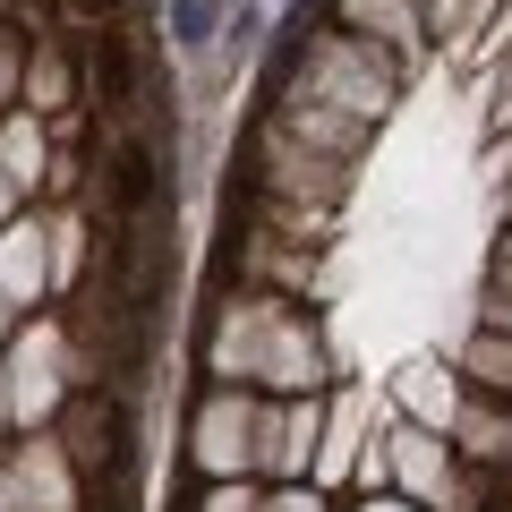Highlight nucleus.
Instances as JSON below:
<instances>
[{"label":"nucleus","mask_w":512,"mask_h":512,"mask_svg":"<svg viewBox=\"0 0 512 512\" xmlns=\"http://www.w3.org/2000/svg\"><path fill=\"white\" fill-rule=\"evenodd\" d=\"M282 86H299V94H316V103H342L350 120H367L376 128L384 111L402 103V86H410V69L384 43H367V35H299V60H291V77Z\"/></svg>","instance_id":"obj_1"},{"label":"nucleus","mask_w":512,"mask_h":512,"mask_svg":"<svg viewBox=\"0 0 512 512\" xmlns=\"http://www.w3.org/2000/svg\"><path fill=\"white\" fill-rule=\"evenodd\" d=\"M256 180L274 188L282 205H308V214H333V205L350 197V163H333V154H316V146H299L282 120H265L256 128Z\"/></svg>","instance_id":"obj_2"},{"label":"nucleus","mask_w":512,"mask_h":512,"mask_svg":"<svg viewBox=\"0 0 512 512\" xmlns=\"http://www.w3.org/2000/svg\"><path fill=\"white\" fill-rule=\"evenodd\" d=\"M384 470L402 478V495L419 512H470V487H461V470H453V444L436 436V427H393V444H384Z\"/></svg>","instance_id":"obj_3"},{"label":"nucleus","mask_w":512,"mask_h":512,"mask_svg":"<svg viewBox=\"0 0 512 512\" xmlns=\"http://www.w3.org/2000/svg\"><path fill=\"white\" fill-rule=\"evenodd\" d=\"M188 453H197L205 478H239V470H256V402L239 393V384L205 393L197 427H188Z\"/></svg>","instance_id":"obj_4"},{"label":"nucleus","mask_w":512,"mask_h":512,"mask_svg":"<svg viewBox=\"0 0 512 512\" xmlns=\"http://www.w3.org/2000/svg\"><path fill=\"white\" fill-rule=\"evenodd\" d=\"M316 444H325V402L291 393L282 410H256V470H274L282 487H299V470H316Z\"/></svg>","instance_id":"obj_5"},{"label":"nucleus","mask_w":512,"mask_h":512,"mask_svg":"<svg viewBox=\"0 0 512 512\" xmlns=\"http://www.w3.org/2000/svg\"><path fill=\"white\" fill-rule=\"evenodd\" d=\"M274 120L291 128L299 146L333 154V163H359V146H367V120H350L342 103H316V94H299V86H274Z\"/></svg>","instance_id":"obj_6"},{"label":"nucleus","mask_w":512,"mask_h":512,"mask_svg":"<svg viewBox=\"0 0 512 512\" xmlns=\"http://www.w3.org/2000/svg\"><path fill=\"white\" fill-rule=\"evenodd\" d=\"M274 308L282 299H231L214 325V342H205V359H214L222 384H256V367H265V333H274Z\"/></svg>","instance_id":"obj_7"},{"label":"nucleus","mask_w":512,"mask_h":512,"mask_svg":"<svg viewBox=\"0 0 512 512\" xmlns=\"http://www.w3.org/2000/svg\"><path fill=\"white\" fill-rule=\"evenodd\" d=\"M333 18H342V35L384 43L402 69L427 60V9H419V0H333Z\"/></svg>","instance_id":"obj_8"},{"label":"nucleus","mask_w":512,"mask_h":512,"mask_svg":"<svg viewBox=\"0 0 512 512\" xmlns=\"http://www.w3.org/2000/svg\"><path fill=\"white\" fill-rule=\"evenodd\" d=\"M256 384H274V393H316L325 384V350H316L308 316L282 299L274 308V333H265V367H256Z\"/></svg>","instance_id":"obj_9"},{"label":"nucleus","mask_w":512,"mask_h":512,"mask_svg":"<svg viewBox=\"0 0 512 512\" xmlns=\"http://www.w3.org/2000/svg\"><path fill=\"white\" fill-rule=\"evenodd\" d=\"M18 103L35 111V120H60V111H77V60H69V43H60V35H43L35 52H26Z\"/></svg>","instance_id":"obj_10"},{"label":"nucleus","mask_w":512,"mask_h":512,"mask_svg":"<svg viewBox=\"0 0 512 512\" xmlns=\"http://www.w3.org/2000/svg\"><path fill=\"white\" fill-rule=\"evenodd\" d=\"M222 26H231V0H163V43L188 69H205L222 52Z\"/></svg>","instance_id":"obj_11"},{"label":"nucleus","mask_w":512,"mask_h":512,"mask_svg":"<svg viewBox=\"0 0 512 512\" xmlns=\"http://www.w3.org/2000/svg\"><path fill=\"white\" fill-rule=\"evenodd\" d=\"M43 282H52V231L9 222L0 231V299H43Z\"/></svg>","instance_id":"obj_12"},{"label":"nucleus","mask_w":512,"mask_h":512,"mask_svg":"<svg viewBox=\"0 0 512 512\" xmlns=\"http://www.w3.org/2000/svg\"><path fill=\"white\" fill-rule=\"evenodd\" d=\"M461 402H470V393H461L444 367H410V376H402V410H410V427H436V436H453V427H461Z\"/></svg>","instance_id":"obj_13"},{"label":"nucleus","mask_w":512,"mask_h":512,"mask_svg":"<svg viewBox=\"0 0 512 512\" xmlns=\"http://www.w3.org/2000/svg\"><path fill=\"white\" fill-rule=\"evenodd\" d=\"M0 171H9L18 188H35L43 171H52V137H43V120H35L26 103L0 111Z\"/></svg>","instance_id":"obj_14"},{"label":"nucleus","mask_w":512,"mask_h":512,"mask_svg":"<svg viewBox=\"0 0 512 512\" xmlns=\"http://www.w3.org/2000/svg\"><path fill=\"white\" fill-rule=\"evenodd\" d=\"M9 393H18V419H52L60 410V376H52V333H26L18 342V367H9Z\"/></svg>","instance_id":"obj_15"},{"label":"nucleus","mask_w":512,"mask_h":512,"mask_svg":"<svg viewBox=\"0 0 512 512\" xmlns=\"http://www.w3.org/2000/svg\"><path fill=\"white\" fill-rule=\"evenodd\" d=\"M60 444H69L77 470H111V461H120V419H111L103 402H77L69 419H60Z\"/></svg>","instance_id":"obj_16"},{"label":"nucleus","mask_w":512,"mask_h":512,"mask_svg":"<svg viewBox=\"0 0 512 512\" xmlns=\"http://www.w3.org/2000/svg\"><path fill=\"white\" fill-rule=\"evenodd\" d=\"M18 495H26L35 512H77V504H69V453L35 444V453H26V470H18Z\"/></svg>","instance_id":"obj_17"},{"label":"nucleus","mask_w":512,"mask_h":512,"mask_svg":"<svg viewBox=\"0 0 512 512\" xmlns=\"http://www.w3.org/2000/svg\"><path fill=\"white\" fill-rule=\"evenodd\" d=\"M453 436H461V453H470V461H495V470L512 461V419H504L495 402H461V427H453Z\"/></svg>","instance_id":"obj_18"},{"label":"nucleus","mask_w":512,"mask_h":512,"mask_svg":"<svg viewBox=\"0 0 512 512\" xmlns=\"http://www.w3.org/2000/svg\"><path fill=\"white\" fill-rule=\"evenodd\" d=\"M69 35H103V26H146V0H60Z\"/></svg>","instance_id":"obj_19"},{"label":"nucleus","mask_w":512,"mask_h":512,"mask_svg":"<svg viewBox=\"0 0 512 512\" xmlns=\"http://www.w3.org/2000/svg\"><path fill=\"white\" fill-rule=\"evenodd\" d=\"M461 376H478L487 393H512V333H478L461 350Z\"/></svg>","instance_id":"obj_20"},{"label":"nucleus","mask_w":512,"mask_h":512,"mask_svg":"<svg viewBox=\"0 0 512 512\" xmlns=\"http://www.w3.org/2000/svg\"><path fill=\"white\" fill-rule=\"evenodd\" d=\"M26 52H35V35H18V26H0V103H18V77H26Z\"/></svg>","instance_id":"obj_21"},{"label":"nucleus","mask_w":512,"mask_h":512,"mask_svg":"<svg viewBox=\"0 0 512 512\" xmlns=\"http://www.w3.org/2000/svg\"><path fill=\"white\" fill-rule=\"evenodd\" d=\"M495 333H512V231H504V256H495V299H487Z\"/></svg>","instance_id":"obj_22"},{"label":"nucleus","mask_w":512,"mask_h":512,"mask_svg":"<svg viewBox=\"0 0 512 512\" xmlns=\"http://www.w3.org/2000/svg\"><path fill=\"white\" fill-rule=\"evenodd\" d=\"M256 512H325V495H316V487H282V495H265Z\"/></svg>","instance_id":"obj_23"},{"label":"nucleus","mask_w":512,"mask_h":512,"mask_svg":"<svg viewBox=\"0 0 512 512\" xmlns=\"http://www.w3.org/2000/svg\"><path fill=\"white\" fill-rule=\"evenodd\" d=\"M205 512H256V495L239 487V478H214V495H205Z\"/></svg>","instance_id":"obj_24"},{"label":"nucleus","mask_w":512,"mask_h":512,"mask_svg":"<svg viewBox=\"0 0 512 512\" xmlns=\"http://www.w3.org/2000/svg\"><path fill=\"white\" fill-rule=\"evenodd\" d=\"M419 9H427V35H453V18L470 9V0H419Z\"/></svg>","instance_id":"obj_25"},{"label":"nucleus","mask_w":512,"mask_h":512,"mask_svg":"<svg viewBox=\"0 0 512 512\" xmlns=\"http://www.w3.org/2000/svg\"><path fill=\"white\" fill-rule=\"evenodd\" d=\"M495 128H512V52H504V77H495Z\"/></svg>","instance_id":"obj_26"},{"label":"nucleus","mask_w":512,"mask_h":512,"mask_svg":"<svg viewBox=\"0 0 512 512\" xmlns=\"http://www.w3.org/2000/svg\"><path fill=\"white\" fill-rule=\"evenodd\" d=\"M512 52V0H504V18H495V35H487V52H478V60H504Z\"/></svg>","instance_id":"obj_27"},{"label":"nucleus","mask_w":512,"mask_h":512,"mask_svg":"<svg viewBox=\"0 0 512 512\" xmlns=\"http://www.w3.org/2000/svg\"><path fill=\"white\" fill-rule=\"evenodd\" d=\"M18 197H26V188L9 180V171H0V231H9V222H18Z\"/></svg>","instance_id":"obj_28"},{"label":"nucleus","mask_w":512,"mask_h":512,"mask_svg":"<svg viewBox=\"0 0 512 512\" xmlns=\"http://www.w3.org/2000/svg\"><path fill=\"white\" fill-rule=\"evenodd\" d=\"M359 512H419V504H410V495H367Z\"/></svg>","instance_id":"obj_29"},{"label":"nucleus","mask_w":512,"mask_h":512,"mask_svg":"<svg viewBox=\"0 0 512 512\" xmlns=\"http://www.w3.org/2000/svg\"><path fill=\"white\" fill-rule=\"evenodd\" d=\"M0 333H9V299H0Z\"/></svg>","instance_id":"obj_30"},{"label":"nucleus","mask_w":512,"mask_h":512,"mask_svg":"<svg viewBox=\"0 0 512 512\" xmlns=\"http://www.w3.org/2000/svg\"><path fill=\"white\" fill-rule=\"evenodd\" d=\"M0 512H18V504H9V495H0Z\"/></svg>","instance_id":"obj_31"},{"label":"nucleus","mask_w":512,"mask_h":512,"mask_svg":"<svg viewBox=\"0 0 512 512\" xmlns=\"http://www.w3.org/2000/svg\"><path fill=\"white\" fill-rule=\"evenodd\" d=\"M504 214H512V205H504Z\"/></svg>","instance_id":"obj_32"}]
</instances>
